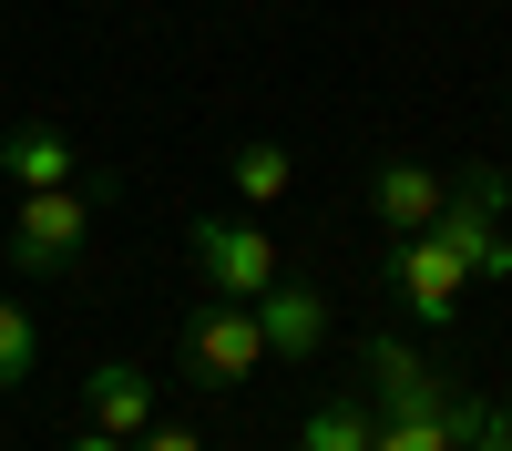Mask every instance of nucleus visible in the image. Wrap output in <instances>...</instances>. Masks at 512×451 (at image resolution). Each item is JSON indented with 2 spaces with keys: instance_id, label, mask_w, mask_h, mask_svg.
Listing matches in <instances>:
<instances>
[{
  "instance_id": "f257e3e1",
  "label": "nucleus",
  "mask_w": 512,
  "mask_h": 451,
  "mask_svg": "<svg viewBox=\"0 0 512 451\" xmlns=\"http://www.w3.org/2000/svg\"><path fill=\"white\" fill-rule=\"evenodd\" d=\"M93 236V185H21V216H11V267L31 277H62Z\"/></svg>"
},
{
  "instance_id": "f03ea898",
  "label": "nucleus",
  "mask_w": 512,
  "mask_h": 451,
  "mask_svg": "<svg viewBox=\"0 0 512 451\" xmlns=\"http://www.w3.org/2000/svg\"><path fill=\"white\" fill-rule=\"evenodd\" d=\"M482 410H492V400H461V390H441V380H420L410 400H390V410L369 421V451H461V441L482 431Z\"/></svg>"
},
{
  "instance_id": "7ed1b4c3",
  "label": "nucleus",
  "mask_w": 512,
  "mask_h": 451,
  "mask_svg": "<svg viewBox=\"0 0 512 451\" xmlns=\"http://www.w3.org/2000/svg\"><path fill=\"white\" fill-rule=\"evenodd\" d=\"M256 359H267V328H256V308H246V298H216V308L185 328V369H195L205 390H236Z\"/></svg>"
},
{
  "instance_id": "20e7f679",
  "label": "nucleus",
  "mask_w": 512,
  "mask_h": 451,
  "mask_svg": "<svg viewBox=\"0 0 512 451\" xmlns=\"http://www.w3.org/2000/svg\"><path fill=\"white\" fill-rule=\"evenodd\" d=\"M195 267H205L216 298H267V287H277V246L256 236L246 216H205L195 226Z\"/></svg>"
},
{
  "instance_id": "39448f33",
  "label": "nucleus",
  "mask_w": 512,
  "mask_h": 451,
  "mask_svg": "<svg viewBox=\"0 0 512 451\" xmlns=\"http://www.w3.org/2000/svg\"><path fill=\"white\" fill-rule=\"evenodd\" d=\"M461 287H472V267H461L451 246L420 226V236L400 246V308H410L420 328H451V318H461Z\"/></svg>"
},
{
  "instance_id": "423d86ee",
  "label": "nucleus",
  "mask_w": 512,
  "mask_h": 451,
  "mask_svg": "<svg viewBox=\"0 0 512 451\" xmlns=\"http://www.w3.org/2000/svg\"><path fill=\"white\" fill-rule=\"evenodd\" d=\"M82 410H93V431L134 441V431L154 421V380H144L134 359H93V369H82Z\"/></svg>"
},
{
  "instance_id": "0eeeda50",
  "label": "nucleus",
  "mask_w": 512,
  "mask_h": 451,
  "mask_svg": "<svg viewBox=\"0 0 512 451\" xmlns=\"http://www.w3.org/2000/svg\"><path fill=\"white\" fill-rule=\"evenodd\" d=\"M256 308V328H267V359H308L318 339H328V298H318V287H267V298H246Z\"/></svg>"
},
{
  "instance_id": "6e6552de",
  "label": "nucleus",
  "mask_w": 512,
  "mask_h": 451,
  "mask_svg": "<svg viewBox=\"0 0 512 451\" xmlns=\"http://www.w3.org/2000/svg\"><path fill=\"white\" fill-rule=\"evenodd\" d=\"M441 175H431V164H379V175H369V216L379 226H390V236H420V226H431L441 216Z\"/></svg>"
},
{
  "instance_id": "1a4fd4ad",
  "label": "nucleus",
  "mask_w": 512,
  "mask_h": 451,
  "mask_svg": "<svg viewBox=\"0 0 512 451\" xmlns=\"http://www.w3.org/2000/svg\"><path fill=\"white\" fill-rule=\"evenodd\" d=\"M0 175L11 185H72L82 164H72V144L52 134V123H11V134H0Z\"/></svg>"
},
{
  "instance_id": "9d476101",
  "label": "nucleus",
  "mask_w": 512,
  "mask_h": 451,
  "mask_svg": "<svg viewBox=\"0 0 512 451\" xmlns=\"http://www.w3.org/2000/svg\"><path fill=\"white\" fill-rule=\"evenodd\" d=\"M420 380H431V359H420L410 339H390V328H379V339H369V390H379V410H390V400H410Z\"/></svg>"
},
{
  "instance_id": "9b49d317",
  "label": "nucleus",
  "mask_w": 512,
  "mask_h": 451,
  "mask_svg": "<svg viewBox=\"0 0 512 451\" xmlns=\"http://www.w3.org/2000/svg\"><path fill=\"white\" fill-rule=\"evenodd\" d=\"M297 451H369V410H359V400H328V410H308Z\"/></svg>"
},
{
  "instance_id": "f8f14e48",
  "label": "nucleus",
  "mask_w": 512,
  "mask_h": 451,
  "mask_svg": "<svg viewBox=\"0 0 512 451\" xmlns=\"http://www.w3.org/2000/svg\"><path fill=\"white\" fill-rule=\"evenodd\" d=\"M287 175H297L287 144H246V154H236V195H246V205H277V195H287Z\"/></svg>"
},
{
  "instance_id": "ddd939ff",
  "label": "nucleus",
  "mask_w": 512,
  "mask_h": 451,
  "mask_svg": "<svg viewBox=\"0 0 512 451\" xmlns=\"http://www.w3.org/2000/svg\"><path fill=\"white\" fill-rule=\"evenodd\" d=\"M31 359H41L31 308H11V298H0V390H21V380H31Z\"/></svg>"
},
{
  "instance_id": "4468645a",
  "label": "nucleus",
  "mask_w": 512,
  "mask_h": 451,
  "mask_svg": "<svg viewBox=\"0 0 512 451\" xmlns=\"http://www.w3.org/2000/svg\"><path fill=\"white\" fill-rule=\"evenodd\" d=\"M134 451H205V431H175V421H144Z\"/></svg>"
},
{
  "instance_id": "2eb2a0df",
  "label": "nucleus",
  "mask_w": 512,
  "mask_h": 451,
  "mask_svg": "<svg viewBox=\"0 0 512 451\" xmlns=\"http://www.w3.org/2000/svg\"><path fill=\"white\" fill-rule=\"evenodd\" d=\"M461 451H512V410H482V431L461 441Z\"/></svg>"
},
{
  "instance_id": "dca6fc26",
  "label": "nucleus",
  "mask_w": 512,
  "mask_h": 451,
  "mask_svg": "<svg viewBox=\"0 0 512 451\" xmlns=\"http://www.w3.org/2000/svg\"><path fill=\"white\" fill-rule=\"evenodd\" d=\"M62 451H134V441H113V431H82V441H62Z\"/></svg>"
}]
</instances>
